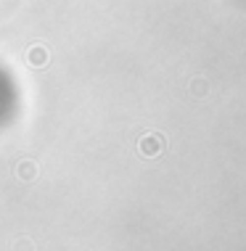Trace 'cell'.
I'll return each mask as SVG.
<instances>
[{"instance_id":"6da1fadb","label":"cell","mask_w":246,"mask_h":251,"mask_svg":"<svg viewBox=\"0 0 246 251\" xmlns=\"http://www.w3.org/2000/svg\"><path fill=\"white\" fill-rule=\"evenodd\" d=\"M16 108H19L16 85L11 82L8 74L0 72V130H5L11 125V119L16 117Z\"/></svg>"}]
</instances>
